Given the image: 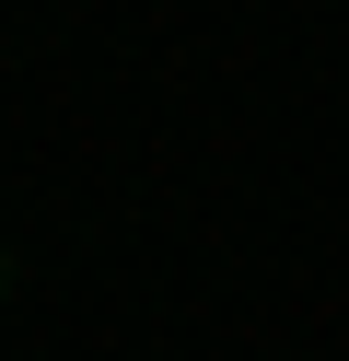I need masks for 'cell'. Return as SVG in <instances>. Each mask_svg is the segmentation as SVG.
<instances>
[{"label": "cell", "instance_id": "obj_1", "mask_svg": "<svg viewBox=\"0 0 349 361\" xmlns=\"http://www.w3.org/2000/svg\"><path fill=\"white\" fill-rule=\"evenodd\" d=\"M12 280H23V257H12V245H0V303H12Z\"/></svg>", "mask_w": 349, "mask_h": 361}]
</instances>
